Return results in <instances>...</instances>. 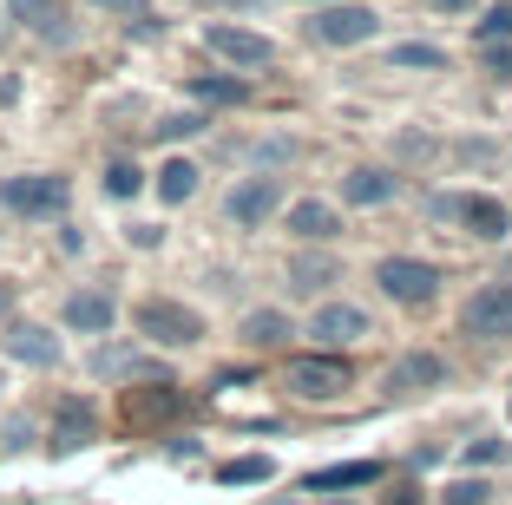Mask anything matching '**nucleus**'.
I'll return each mask as SVG.
<instances>
[{
	"mask_svg": "<svg viewBox=\"0 0 512 505\" xmlns=\"http://www.w3.org/2000/svg\"><path fill=\"white\" fill-rule=\"evenodd\" d=\"M132 322H138V335H145V342H158V348H191V342H204V315L184 309V302H171V296H145L132 309Z\"/></svg>",
	"mask_w": 512,
	"mask_h": 505,
	"instance_id": "nucleus-1",
	"label": "nucleus"
},
{
	"mask_svg": "<svg viewBox=\"0 0 512 505\" xmlns=\"http://www.w3.org/2000/svg\"><path fill=\"white\" fill-rule=\"evenodd\" d=\"M375 283H381V296H388V302L421 309V302L440 296V283H447V276H440V263H421V256H381Z\"/></svg>",
	"mask_w": 512,
	"mask_h": 505,
	"instance_id": "nucleus-2",
	"label": "nucleus"
},
{
	"mask_svg": "<svg viewBox=\"0 0 512 505\" xmlns=\"http://www.w3.org/2000/svg\"><path fill=\"white\" fill-rule=\"evenodd\" d=\"M66 197H73V184H66L60 171H27V178L0 184V204L14 210V217H60Z\"/></svg>",
	"mask_w": 512,
	"mask_h": 505,
	"instance_id": "nucleus-3",
	"label": "nucleus"
},
{
	"mask_svg": "<svg viewBox=\"0 0 512 505\" xmlns=\"http://www.w3.org/2000/svg\"><path fill=\"white\" fill-rule=\"evenodd\" d=\"M283 381H289V394H296V401H335V394L355 381V368H348L342 355H296L283 368Z\"/></svg>",
	"mask_w": 512,
	"mask_h": 505,
	"instance_id": "nucleus-4",
	"label": "nucleus"
},
{
	"mask_svg": "<svg viewBox=\"0 0 512 505\" xmlns=\"http://www.w3.org/2000/svg\"><path fill=\"white\" fill-rule=\"evenodd\" d=\"M460 328H467L473 342H506L512 335V283H486L480 296L460 309Z\"/></svg>",
	"mask_w": 512,
	"mask_h": 505,
	"instance_id": "nucleus-5",
	"label": "nucleus"
},
{
	"mask_svg": "<svg viewBox=\"0 0 512 505\" xmlns=\"http://www.w3.org/2000/svg\"><path fill=\"white\" fill-rule=\"evenodd\" d=\"M381 33V14L375 7H362V0H335V7H322L316 14V40L322 46H362Z\"/></svg>",
	"mask_w": 512,
	"mask_h": 505,
	"instance_id": "nucleus-6",
	"label": "nucleus"
},
{
	"mask_svg": "<svg viewBox=\"0 0 512 505\" xmlns=\"http://www.w3.org/2000/svg\"><path fill=\"white\" fill-rule=\"evenodd\" d=\"M204 46H211L217 60H230V66H270L276 60V40H270V33L230 27V20H211V27H204Z\"/></svg>",
	"mask_w": 512,
	"mask_h": 505,
	"instance_id": "nucleus-7",
	"label": "nucleus"
},
{
	"mask_svg": "<svg viewBox=\"0 0 512 505\" xmlns=\"http://www.w3.org/2000/svg\"><path fill=\"white\" fill-rule=\"evenodd\" d=\"M434 217H447V223H467L473 237H486V243H499V237L512 230L506 204H493V197H434Z\"/></svg>",
	"mask_w": 512,
	"mask_h": 505,
	"instance_id": "nucleus-8",
	"label": "nucleus"
},
{
	"mask_svg": "<svg viewBox=\"0 0 512 505\" xmlns=\"http://www.w3.org/2000/svg\"><path fill=\"white\" fill-rule=\"evenodd\" d=\"M276 204H283V184H276V178H243L237 191H230L224 217L237 223V230H263V223L276 217Z\"/></svg>",
	"mask_w": 512,
	"mask_h": 505,
	"instance_id": "nucleus-9",
	"label": "nucleus"
},
{
	"mask_svg": "<svg viewBox=\"0 0 512 505\" xmlns=\"http://www.w3.org/2000/svg\"><path fill=\"white\" fill-rule=\"evenodd\" d=\"M119 414H125V427H132V433H145V427H158V420L178 414V387H171L165 374H158L151 387H125V407H119Z\"/></svg>",
	"mask_w": 512,
	"mask_h": 505,
	"instance_id": "nucleus-10",
	"label": "nucleus"
},
{
	"mask_svg": "<svg viewBox=\"0 0 512 505\" xmlns=\"http://www.w3.org/2000/svg\"><path fill=\"white\" fill-rule=\"evenodd\" d=\"M7 14H14L33 40H53V46L73 40V14H66V0H7Z\"/></svg>",
	"mask_w": 512,
	"mask_h": 505,
	"instance_id": "nucleus-11",
	"label": "nucleus"
},
{
	"mask_svg": "<svg viewBox=\"0 0 512 505\" xmlns=\"http://www.w3.org/2000/svg\"><path fill=\"white\" fill-rule=\"evenodd\" d=\"M0 348L14 361H27V368H60V335L40 322H14L7 335H0Z\"/></svg>",
	"mask_w": 512,
	"mask_h": 505,
	"instance_id": "nucleus-12",
	"label": "nucleus"
},
{
	"mask_svg": "<svg viewBox=\"0 0 512 505\" xmlns=\"http://www.w3.org/2000/svg\"><path fill=\"white\" fill-rule=\"evenodd\" d=\"M309 335H316V342H329V348L362 342V335H368V309H355V302H322L316 322H309Z\"/></svg>",
	"mask_w": 512,
	"mask_h": 505,
	"instance_id": "nucleus-13",
	"label": "nucleus"
},
{
	"mask_svg": "<svg viewBox=\"0 0 512 505\" xmlns=\"http://www.w3.org/2000/svg\"><path fill=\"white\" fill-rule=\"evenodd\" d=\"M112 315H119V302H112L106 289H79V296H66V328H79V335H106Z\"/></svg>",
	"mask_w": 512,
	"mask_h": 505,
	"instance_id": "nucleus-14",
	"label": "nucleus"
},
{
	"mask_svg": "<svg viewBox=\"0 0 512 505\" xmlns=\"http://www.w3.org/2000/svg\"><path fill=\"white\" fill-rule=\"evenodd\" d=\"M447 381V361L440 355H401L388 368V387H401V394H421V387H440Z\"/></svg>",
	"mask_w": 512,
	"mask_h": 505,
	"instance_id": "nucleus-15",
	"label": "nucleus"
},
{
	"mask_svg": "<svg viewBox=\"0 0 512 505\" xmlns=\"http://www.w3.org/2000/svg\"><path fill=\"white\" fill-rule=\"evenodd\" d=\"M289 230H296L302 243H329L335 230H342V217H335V204H316V197H302V204H289Z\"/></svg>",
	"mask_w": 512,
	"mask_h": 505,
	"instance_id": "nucleus-16",
	"label": "nucleus"
},
{
	"mask_svg": "<svg viewBox=\"0 0 512 505\" xmlns=\"http://www.w3.org/2000/svg\"><path fill=\"white\" fill-rule=\"evenodd\" d=\"M394 184H401V178H394V171H381V164H355V171L342 178V197H348V204H388Z\"/></svg>",
	"mask_w": 512,
	"mask_h": 505,
	"instance_id": "nucleus-17",
	"label": "nucleus"
},
{
	"mask_svg": "<svg viewBox=\"0 0 512 505\" xmlns=\"http://www.w3.org/2000/svg\"><path fill=\"white\" fill-rule=\"evenodd\" d=\"M335 276H342L335 256H296V263H289V289H302V296H322Z\"/></svg>",
	"mask_w": 512,
	"mask_h": 505,
	"instance_id": "nucleus-18",
	"label": "nucleus"
},
{
	"mask_svg": "<svg viewBox=\"0 0 512 505\" xmlns=\"http://www.w3.org/2000/svg\"><path fill=\"white\" fill-rule=\"evenodd\" d=\"M92 433H99L92 407H86V401H60V420H53V446H86Z\"/></svg>",
	"mask_w": 512,
	"mask_h": 505,
	"instance_id": "nucleus-19",
	"label": "nucleus"
},
{
	"mask_svg": "<svg viewBox=\"0 0 512 505\" xmlns=\"http://www.w3.org/2000/svg\"><path fill=\"white\" fill-rule=\"evenodd\" d=\"M381 466L375 460H355V466H322V473H309V492H342V486H375Z\"/></svg>",
	"mask_w": 512,
	"mask_h": 505,
	"instance_id": "nucleus-20",
	"label": "nucleus"
},
{
	"mask_svg": "<svg viewBox=\"0 0 512 505\" xmlns=\"http://www.w3.org/2000/svg\"><path fill=\"white\" fill-rule=\"evenodd\" d=\"M243 342H250V348L289 342V315L283 309H250V315H243Z\"/></svg>",
	"mask_w": 512,
	"mask_h": 505,
	"instance_id": "nucleus-21",
	"label": "nucleus"
},
{
	"mask_svg": "<svg viewBox=\"0 0 512 505\" xmlns=\"http://www.w3.org/2000/svg\"><path fill=\"white\" fill-rule=\"evenodd\" d=\"M388 66H401V73H447V53H440V46H421V40H401L388 53Z\"/></svg>",
	"mask_w": 512,
	"mask_h": 505,
	"instance_id": "nucleus-22",
	"label": "nucleus"
},
{
	"mask_svg": "<svg viewBox=\"0 0 512 505\" xmlns=\"http://www.w3.org/2000/svg\"><path fill=\"white\" fill-rule=\"evenodd\" d=\"M158 197H165V204H184V197H197V164H191V158H171L165 171H158Z\"/></svg>",
	"mask_w": 512,
	"mask_h": 505,
	"instance_id": "nucleus-23",
	"label": "nucleus"
},
{
	"mask_svg": "<svg viewBox=\"0 0 512 505\" xmlns=\"http://www.w3.org/2000/svg\"><path fill=\"white\" fill-rule=\"evenodd\" d=\"M473 33H480V46H512V0H493Z\"/></svg>",
	"mask_w": 512,
	"mask_h": 505,
	"instance_id": "nucleus-24",
	"label": "nucleus"
},
{
	"mask_svg": "<svg viewBox=\"0 0 512 505\" xmlns=\"http://www.w3.org/2000/svg\"><path fill=\"white\" fill-rule=\"evenodd\" d=\"M138 191H145V171L132 158H112L106 164V197H138Z\"/></svg>",
	"mask_w": 512,
	"mask_h": 505,
	"instance_id": "nucleus-25",
	"label": "nucleus"
},
{
	"mask_svg": "<svg viewBox=\"0 0 512 505\" xmlns=\"http://www.w3.org/2000/svg\"><path fill=\"white\" fill-rule=\"evenodd\" d=\"M270 473H276V466L263 460V453H243V460H230V466H224V486H263Z\"/></svg>",
	"mask_w": 512,
	"mask_h": 505,
	"instance_id": "nucleus-26",
	"label": "nucleus"
},
{
	"mask_svg": "<svg viewBox=\"0 0 512 505\" xmlns=\"http://www.w3.org/2000/svg\"><path fill=\"white\" fill-rule=\"evenodd\" d=\"M191 92L204 105H237L243 99V79H191Z\"/></svg>",
	"mask_w": 512,
	"mask_h": 505,
	"instance_id": "nucleus-27",
	"label": "nucleus"
},
{
	"mask_svg": "<svg viewBox=\"0 0 512 505\" xmlns=\"http://www.w3.org/2000/svg\"><path fill=\"white\" fill-rule=\"evenodd\" d=\"M99 14H119V20H132V27H151V7L145 0H92Z\"/></svg>",
	"mask_w": 512,
	"mask_h": 505,
	"instance_id": "nucleus-28",
	"label": "nucleus"
},
{
	"mask_svg": "<svg viewBox=\"0 0 512 505\" xmlns=\"http://www.w3.org/2000/svg\"><path fill=\"white\" fill-rule=\"evenodd\" d=\"M92 368H99V374H125V381H132V374H151V361H138V355H99Z\"/></svg>",
	"mask_w": 512,
	"mask_h": 505,
	"instance_id": "nucleus-29",
	"label": "nucleus"
},
{
	"mask_svg": "<svg viewBox=\"0 0 512 505\" xmlns=\"http://www.w3.org/2000/svg\"><path fill=\"white\" fill-rule=\"evenodd\" d=\"M204 125H211L204 112H178V119H165V125H158V138H191V132H204Z\"/></svg>",
	"mask_w": 512,
	"mask_h": 505,
	"instance_id": "nucleus-30",
	"label": "nucleus"
},
{
	"mask_svg": "<svg viewBox=\"0 0 512 505\" xmlns=\"http://www.w3.org/2000/svg\"><path fill=\"white\" fill-rule=\"evenodd\" d=\"M447 505H486V486H480V479H453V486H447Z\"/></svg>",
	"mask_w": 512,
	"mask_h": 505,
	"instance_id": "nucleus-31",
	"label": "nucleus"
},
{
	"mask_svg": "<svg viewBox=\"0 0 512 505\" xmlns=\"http://www.w3.org/2000/svg\"><path fill=\"white\" fill-rule=\"evenodd\" d=\"M486 66H493V79H512V46H486Z\"/></svg>",
	"mask_w": 512,
	"mask_h": 505,
	"instance_id": "nucleus-32",
	"label": "nucleus"
},
{
	"mask_svg": "<svg viewBox=\"0 0 512 505\" xmlns=\"http://www.w3.org/2000/svg\"><path fill=\"white\" fill-rule=\"evenodd\" d=\"M467 460H473V466H493V460H499V440H473Z\"/></svg>",
	"mask_w": 512,
	"mask_h": 505,
	"instance_id": "nucleus-33",
	"label": "nucleus"
},
{
	"mask_svg": "<svg viewBox=\"0 0 512 505\" xmlns=\"http://www.w3.org/2000/svg\"><path fill=\"white\" fill-rule=\"evenodd\" d=\"M381 505H421V486H394V492H388Z\"/></svg>",
	"mask_w": 512,
	"mask_h": 505,
	"instance_id": "nucleus-34",
	"label": "nucleus"
},
{
	"mask_svg": "<svg viewBox=\"0 0 512 505\" xmlns=\"http://www.w3.org/2000/svg\"><path fill=\"white\" fill-rule=\"evenodd\" d=\"M434 7H447V14H467L473 0H434Z\"/></svg>",
	"mask_w": 512,
	"mask_h": 505,
	"instance_id": "nucleus-35",
	"label": "nucleus"
},
{
	"mask_svg": "<svg viewBox=\"0 0 512 505\" xmlns=\"http://www.w3.org/2000/svg\"><path fill=\"white\" fill-rule=\"evenodd\" d=\"M329 505H355V499H329Z\"/></svg>",
	"mask_w": 512,
	"mask_h": 505,
	"instance_id": "nucleus-36",
	"label": "nucleus"
},
{
	"mask_svg": "<svg viewBox=\"0 0 512 505\" xmlns=\"http://www.w3.org/2000/svg\"><path fill=\"white\" fill-rule=\"evenodd\" d=\"M270 505H296V499H270Z\"/></svg>",
	"mask_w": 512,
	"mask_h": 505,
	"instance_id": "nucleus-37",
	"label": "nucleus"
},
{
	"mask_svg": "<svg viewBox=\"0 0 512 505\" xmlns=\"http://www.w3.org/2000/svg\"><path fill=\"white\" fill-rule=\"evenodd\" d=\"M0 309H7V289H0Z\"/></svg>",
	"mask_w": 512,
	"mask_h": 505,
	"instance_id": "nucleus-38",
	"label": "nucleus"
}]
</instances>
